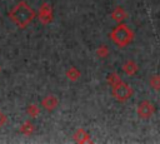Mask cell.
Segmentation results:
<instances>
[{"label": "cell", "mask_w": 160, "mask_h": 144, "mask_svg": "<svg viewBox=\"0 0 160 144\" xmlns=\"http://www.w3.org/2000/svg\"><path fill=\"white\" fill-rule=\"evenodd\" d=\"M26 113L30 118H38L40 115V108L36 104H29L26 108Z\"/></svg>", "instance_id": "4fadbf2b"}, {"label": "cell", "mask_w": 160, "mask_h": 144, "mask_svg": "<svg viewBox=\"0 0 160 144\" xmlns=\"http://www.w3.org/2000/svg\"><path fill=\"white\" fill-rule=\"evenodd\" d=\"M8 16L19 29L22 30L35 19V16H38V13H35L26 1L20 0L9 10Z\"/></svg>", "instance_id": "6da1fadb"}, {"label": "cell", "mask_w": 160, "mask_h": 144, "mask_svg": "<svg viewBox=\"0 0 160 144\" xmlns=\"http://www.w3.org/2000/svg\"><path fill=\"white\" fill-rule=\"evenodd\" d=\"M72 138H74V140H75L76 143H79V144H85V143H91V141H92L91 138H90V134H89L85 129H82V128H79V129L74 133Z\"/></svg>", "instance_id": "52a82bcc"}, {"label": "cell", "mask_w": 160, "mask_h": 144, "mask_svg": "<svg viewBox=\"0 0 160 144\" xmlns=\"http://www.w3.org/2000/svg\"><path fill=\"white\" fill-rule=\"evenodd\" d=\"M138 70H139V66H138V64H136L134 60H126V61L122 64V71H124L126 75H129V76L135 75V74L138 73Z\"/></svg>", "instance_id": "ba28073f"}, {"label": "cell", "mask_w": 160, "mask_h": 144, "mask_svg": "<svg viewBox=\"0 0 160 144\" xmlns=\"http://www.w3.org/2000/svg\"><path fill=\"white\" fill-rule=\"evenodd\" d=\"M155 110H156V109H155V105H154L151 101H149V100H142V101L139 103V105H138V108H136V114L139 115L140 119L148 120V119H150V118L154 115Z\"/></svg>", "instance_id": "277c9868"}, {"label": "cell", "mask_w": 160, "mask_h": 144, "mask_svg": "<svg viewBox=\"0 0 160 144\" xmlns=\"http://www.w3.org/2000/svg\"><path fill=\"white\" fill-rule=\"evenodd\" d=\"M38 19L42 25H49L52 21V19H54L52 6L49 3H44L40 5V8L38 10Z\"/></svg>", "instance_id": "5b68a950"}, {"label": "cell", "mask_w": 160, "mask_h": 144, "mask_svg": "<svg viewBox=\"0 0 160 144\" xmlns=\"http://www.w3.org/2000/svg\"><path fill=\"white\" fill-rule=\"evenodd\" d=\"M149 85L154 90H160V75H158V74L152 75L149 80Z\"/></svg>", "instance_id": "5bb4252c"}, {"label": "cell", "mask_w": 160, "mask_h": 144, "mask_svg": "<svg viewBox=\"0 0 160 144\" xmlns=\"http://www.w3.org/2000/svg\"><path fill=\"white\" fill-rule=\"evenodd\" d=\"M109 53H110V50H109V48L106 46V45H100L98 49H96V55L99 56V58H106L108 55H109Z\"/></svg>", "instance_id": "9a60e30c"}, {"label": "cell", "mask_w": 160, "mask_h": 144, "mask_svg": "<svg viewBox=\"0 0 160 144\" xmlns=\"http://www.w3.org/2000/svg\"><path fill=\"white\" fill-rule=\"evenodd\" d=\"M0 71H1V66H0Z\"/></svg>", "instance_id": "e0dca14e"}, {"label": "cell", "mask_w": 160, "mask_h": 144, "mask_svg": "<svg viewBox=\"0 0 160 144\" xmlns=\"http://www.w3.org/2000/svg\"><path fill=\"white\" fill-rule=\"evenodd\" d=\"M126 18H128V13L121 6H116L111 13V19L116 23H122Z\"/></svg>", "instance_id": "9c48e42d"}, {"label": "cell", "mask_w": 160, "mask_h": 144, "mask_svg": "<svg viewBox=\"0 0 160 144\" xmlns=\"http://www.w3.org/2000/svg\"><path fill=\"white\" fill-rule=\"evenodd\" d=\"M58 105H59V100L52 94H49L41 99V106H42V109H45L48 111H52L54 109H56Z\"/></svg>", "instance_id": "8992f818"}, {"label": "cell", "mask_w": 160, "mask_h": 144, "mask_svg": "<svg viewBox=\"0 0 160 144\" xmlns=\"http://www.w3.org/2000/svg\"><path fill=\"white\" fill-rule=\"evenodd\" d=\"M134 36H135L134 31L128 25H125L122 23H120L118 26H115L110 33L111 41L115 45H118L119 48H124V46L129 45L134 40Z\"/></svg>", "instance_id": "7a4b0ae2"}, {"label": "cell", "mask_w": 160, "mask_h": 144, "mask_svg": "<svg viewBox=\"0 0 160 144\" xmlns=\"http://www.w3.org/2000/svg\"><path fill=\"white\" fill-rule=\"evenodd\" d=\"M106 81H108V84H109L111 88H114L115 85H118V84L121 83L122 80H121V78H120L119 74H116V73H110V74L108 75V78H106Z\"/></svg>", "instance_id": "7c38bea8"}, {"label": "cell", "mask_w": 160, "mask_h": 144, "mask_svg": "<svg viewBox=\"0 0 160 144\" xmlns=\"http://www.w3.org/2000/svg\"><path fill=\"white\" fill-rule=\"evenodd\" d=\"M80 76H81V71H80L78 68H75V66H70V68L66 70V78H68L69 80H71V81L79 80Z\"/></svg>", "instance_id": "8fae6325"}, {"label": "cell", "mask_w": 160, "mask_h": 144, "mask_svg": "<svg viewBox=\"0 0 160 144\" xmlns=\"http://www.w3.org/2000/svg\"><path fill=\"white\" fill-rule=\"evenodd\" d=\"M111 94H112V96H114L118 101L125 103V101H128V100L132 96L134 90H132V88H131L129 84L121 81V83H119L118 85H115L114 88H111Z\"/></svg>", "instance_id": "3957f363"}, {"label": "cell", "mask_w": 160, "mask_h": 144, "mask_svg": "<svg viewBox=\"0 0 160 144\" xmlns=\"http://www.w3.org/2000/svg\"><path fill=\"white\" fill-rule=\"evenodd\" d=\"M34 131H35V125L30 120H25L19 128V133L22 135H31Z\"/></svg>", "instance_id": "30bf717a"}, {"label": "cell", "mask_w": 160, "mask_h": 144, "mask_svg": "<svg viewBox=\"0 0 160 144\" xmlns=\"http://www.w3.org/2000/svg\"><path fill=\"white\" fill-rule=\"evenodd\" d=\"M6 123H8V118H6V115L0 110V129H1Z\"/></svg>", "instance_id": "2e32d148"}]
</instances>
